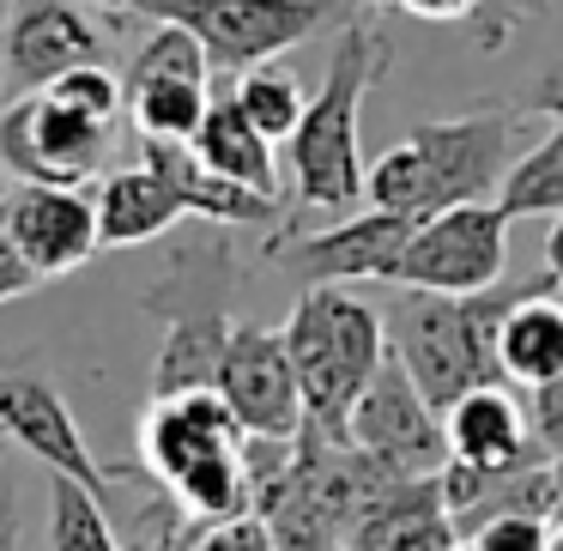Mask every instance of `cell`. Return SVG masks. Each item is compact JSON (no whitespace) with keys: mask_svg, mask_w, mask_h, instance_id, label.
Segmentation results:
<instances>
[{"mask_svg":"<svg viewBox=\"0 0 563 551\" xmlns=\"http://www.w3.org/2000/svg\"><path fill=\"white\" fill-rule=\"evenodd\" d=\"M454 551H461V546H454ZM466 551H473V546H466Z\"/></svg>","mask_w":563,"mask_h":551,"instance_id":"cell-40","label":"cell"},{"mask_svg":"<svg viewBox=\"0 0 563 551\" xmlns=\"http://www.w3.org/2000/svg\"><path fill=\"white\" fill-rule=\"evenodd\" d=\"M0 437L19 442V449H25L31 461H43L49 473L86 478L91 491H103V497L122 485V473H103L98 466V454H91L74 406H67L43 376H31V370H0Z\"/></svg>","mask_w":563,"mask_h":551,"instance_id":"cell-15","label":"cell"},{"mask_svg":"<svg viewBox=\"0 0 563 551\" xmlns=\"http://www.w3.org/2000/svg\"><path fill=\"white\" fill-rule=\"evenodd\" d=\"M37 285H43V273L31 267L25 249H19L13 236H7V224H0V309L19 304V297H31Z\"/></svg>","mask_w":563,"mask_h":551,"instance_id":"cell-30","label":"cell"},{"mask_svg":"<svg viewBox=\"0 0 563 551\" xmlns=\"http://www.w3.org/2000/svg\"><path fill=\"white\" fill-rule=\"evenodd\" d=\"M364 13H400V0H357Z\"/></svg>","mask_w":563,"mask_h":551,"instance_id":"cell-37","label":"cell"},{"mask_svg":"<svg viewBox=\"0 0 563 551\" xmlns=\"http://www.w3.org/2000/svg\"><path fill=\"white\" fill-rule=\"evenodd\" d=\"M357 0H140L152 25H188L207 43L219 74H249L273 55L309 43L321 25L345 19Z\"/></svg>","mask_w":563,"mask_h":551,"instance_id":"cell-7","label":"cell"},{"mask_svg":"<svg viewBox=\"0 0 563 551\" xmlns=\"http://www.w3.org/2000/svg\"><path fill=\"white\" fill-rule=\"evenodd\" d=\"M91 62H103V37L74 0H19L0 19V86H7V98L43 91Z\"/></svg>","mask_w":563,"mask_h":551,"instance_id":"cell-13","label":"cell"},{"mask_svg":"<svg viewBox=\"0 0 563 551\" xmlns=\"http://www.w3.org/2000/svg\"><path fill=\"white\" fill-rule=\"evenodd\" d=\"M345 437H352L364 454H376L382 466H394V473H442V466H449V430H442V412L412 382V370L400 364V352L382 357V370L369 376V388L357 394Z\"/></svg>","mask_w":563,"mask_h":551,"instance_id":"cell-10","label":"cell"},{"mask_svg":"<svg viewBox=\"0 0 563 551\" xmlns=\"http://www.w3.org/2000/svg\"><path fill=\"white\" fill-rule=\"evenodd\" d=\"M388 67H394V43L369 19H340L321 91L309 98L297 134L285 140V170H291L303 212H345L369 188L364 152H357V115H364V91Z\"/></svg>","mask_w":563,"mask_h":551,"instance_id":"cell-2","label":"cell"},{"mask_svg":"<svg viewBox=\"0 0 563 551\" xmlns=\"http://www.w3.org/2000/svg\"><path fill=\"white\" fill-rule=\"evenodd\" d=\"M188 146H195L219 176H236V183L261 188V195H279V164H273V140L261 134L255 122H249V110L236 103V91L212 98L207 122L195 128V140H188Z\"/></svg>","mask_w":563,"mask_h":551,"instance_id":"cell-20","label":"cell"},{"mask_svg":"<svg viewBox=\"0 0 563 551\" xmlns=\"http://www.w3.org/2000/svg\"><path fill=\"white\" fill-rule=\"evenodd\" d=\"M236 103H243L249 122H255L267 140H291L297 122H303V110H309V98H303V86H297V74H285V67H273V62H261V67H249V74H236Z\"/></svg>","mask_w":563,"mask_h":551,"instance_id":"cell-23","label":"cell"},{"mask_svg":"<svg viewBox=\"0 0 563 551\" xmlns=\"http://www.w3.org/2000/svg\"><path fill=\"white\" fill-rule=\"evenodd\" d=\"M103 491L74 473H49V551H122L103 515Z\"/></svg>","mask_w":563,"mask_h":551,"instance_id":"cell-22","label":"cell"},{"mask_svg":"<svg viewBox=\"0 0 563 551\" xmlns=\"http://www.w3.org/2000/svg\"><path fill=\"white\" fill-rule=\"evenodd\" d=\"M442 430H449V461L485 466V473H515V466L551 461L533 442V430H527V406L515 400L503 382L466 388L461 400L442 412Z\"/></svg>","mask_w":563,"mask_h":551,"instance_id":"cell-16","label":"cell"},{"mask_svg":"<svg viewBox=\"0 0 563 551\" xmlns=\"http://www.w3.org/2000/svg\"><path fill=\"white\" fill-rule=\"evenodd\" d=\"M140 461L146 478L183 497L200 521H231L255 509L249 491V430L219 388L152 394L140 418Z\"/></svg>","mask_w":563,"mask_h":551,"instance_id":"cell-3","label":"cell"},{"mask_svg":"<svg viewBox=\"0 0 563 551\" xmlns=\"http://www.w3.org/2000/svg\"><path fill=\"white\" fill-rule=\"evenodd\" d=\"M473 551H551V521L545 515H497V521L466 533Z\"/></svg>","mask_w":563,"mask_h":551,"instance_id":"cell-27","label":"cell"},{"mask_svg":"<svg viewBox=\"0 0 563 551\" xmlns=\"http://www.w3.org/2000/svg\"><path fill=\"white\" fill-rule=\"evenodd\" d=\"M219 394L231 400V412L243 418L249 437H273L291 442L309 425V400H303V376L291 364L285 328H261V321H236L231 352L219 364Z\"/></svg>","mask_w":563,"mask_h":551,"instance_id":"cell-12","label":"cell"},{"mask_svg":"<svg viewBox=\"0 0 563 551\" xmlns=\"http://www.w3.org/2000/svg\"><path fill=\"white\" fill-rule=\"evenodd\" d=\"M285 345H291V364L303 376L309 425L328 430V437H345L357 394L369 388L382 357L394 352L388 316L369 309L364 297H352L345 285H303V297L291 304V321H285Z\"/></svg>","mask_w":563,"mask_h":551,"instance_id":"cell-6","label":"cell"},{"mask_svg":"<svg viewBox=\"0 0 563 551\" xmlns=\"http://www.w3.org/2000/svg\"><path fill=\"white\" fill-rule=\"evenodd\" d=\"M0 224L25 249V261L43 279L79 273L103 249L98 231V200L79 183H13L0 200Z\"/></svg>","mask_w":563,"mask_h":551,"instance_id":"cell-14","label":"cell"},{"mask_svg":"<svg viewBox=\"0 0 563 551\" xmlns=\"http://www.w3.org/2000/svg\"><path fill=\"white\" fill-rule=\"evenodd\" d=\"M539 0H478V13H473V31H478V55H503L515 37V25H521L527 13H533Z\"/></svg>","mask_w":563,"mask_h":551,"instance_id":"cell-29","label":"cell"},{"mask_svg":"<svg viewBox=\"0 0 563 551\" xmlns=\"http://www.w3.org/2000/svg\"><path fill=\"white\" fill-rule=\"evenodd\" d=\"M212 521H200L195 509H188L183 497H170V491H152L146 503H140L134 527H128V546L122 551H195L200 539H207Z\"/></svg>","mask_w":563,"mask_h":551,"instance_id":"cell-25","label":"cell"},{"mask_svg":"<svg viewBox=\"0 0 563 551\" xmlns=\"http://www.w3.org/2000/svg\"><path fill=\"white\" fill-rule=\"evenodd\" d=\"M503 370L521 388L563 376V291L551 297V273H545V285H521L515 291L509 316H503Z\"/></svg>","mask_w":563,"mask_h":551,"instance_id":"cell-19","label":"cell"},{"mask_svg":"<svg viewBox=\"0 0 563 551\" xmlns=\"http://www.w3.org/2000/svg\"><path fill=\"white\" fill-rule=\"evenodd\" d=\"M0 551H19V491L0 473Z\"/></svg>","mask_w":563,"mask_h":551,"instance_id":"cell-33","label":"cell"},{"mask_svg":"<svg viewBox=\"0 0 563 551\" xmlns=\"http://www.w3.org/2000/svg\"><path fill=\"white\" fill-rule=\"evenodd\" d=\"M521 110H527V115H545V122H563V62H551L545 74L527 86Z\"/></svg>","mask_w":563,"mask_h":551,"instance_id":"cell-31","label":"cell"},{"mask_svg":"<svg viewBox=\"0 0 563 551\" xmlns=\"http://www.w3.org/2000/svg\"><path fill=\"white\" fill-rule=\"evenodd\" d=\"M140 309L164 321V345L152 364V394L219 388V364L236 333V255L219 231L188 236L170 249V273L152 291H140Z\"/></svg>","mask_w":563,"mask_h":551,"instance_id":"cell-4","label":"cell"},{"mask_svg":"<svg viewBox=\"0 0 563 551\" xmlns=\"http://www.w3.org/2000/svg\"><path fill=\"white\" fill-rule=\"evenodd\" d=\"M551 551H563V515L551 521Z\"/></svg>","mask_w":563,"mask_h":551,"instance_id":"cell-39","label":"cell"},{"mask_svg":"<svg viewBox=\"0 0 563 551\" xmlns=\"http://www.w3.org/2000/svg\"><path fill=\"white\" fill-rule=\"evenodd\" d=\"M98 231H103V249H140V243H158L164 231H176L188 212V200L164 183L152 164H134V170H103L98 188Z\"/></svg>","mask_w":563,"mask_h":551,"instance_id":"cell-18","label":"cell"},{"mask_svg":"<svg viewBox=\"0 0 563 551\" xmlns=\"http://www.w3.org/2000/svg\"><path fill=\"white\" fill-rule=\"evenodd\" d=\"M140 164H152V170L188 200V212L207 219V224H285L279 195H261V188L236 183V176H219L188 140L140 134Z\"/></svg>","mask_w":563,"mask_h":551,"instance_id":"cell-17","label":"cell"},{"mask_svg":"<svg viewBox=\"0 0 563 551\" xmlns=\"http://www.w3.org/2000/svg\"><path fill=\"white\" fill-rule=\"evenodd\" d=\"M400 13L424 19V25H454V19H466V25H473L478 0H400Z\"/></svg>","mask_w":563,"mask_h":551,"instance_id":"cell-32","label":"cell"},{"mask_svg":"<svg viewBox=\"0 0 563 551\" xmlns=\"http://www.w3.org/2000/svg\"><path fill=\"white\" fill-rule=\"evenodd\" d=\"M503 279H509V212L497 200H466V207H442L418 224L388 285L466 297Z\"/></svg>","mask_w":563,"mask_h":551,"instance_id":"cell-8","label":"cell"},{"mask_svg":"<svg viewBox=\"0 0 563 551\" xmlns=\"http://www.w3.org/2000/svg\"><path fill=\"white\" fill-rule=\"evenodd\" d=\"M212 110V91L207 79H188V86H152L128 98V122L140 134H158V140H195V128L207 122Z\"/></svg>","mask_w":563,"mask_h":551,"instance_id":"cell-24","label":"cell"},{"mask_svg":"<svg viewBox=\"0 0 563 551\" xmlns=\"http://www.w3.org/2000/svg\"><path fill=\"white\" fill-rule=\"evenodd\" d=\"M551 485H558V515H563V449L551 454Z\"/></svg>","mask_w":563,"mask_h":551,"instance_id":"cell-36","label":"cell"},{"mask_svg":"<svg viewBox=\"0 0 563 551\" xmlns=\"http://www.w3.org/2000/svg\"><path fill=\"white\" fill-rule=\"evenodd\" d=\"M115 128L55 103L49 91L0 98V158L19 183H86L103 176Z\"/></svg>","mask_w":563,"mask_h":551,"instance_id":"cell-9","label":"cell"},{"mask_svg":"<svg viewBox=\"0 0 563 551\" xmlns=\"http://www.w3.org/2000/svg\"><path fill=\"white\" fill-rule=\"evenodd\" d=\"M418 212L369 207L328 231H273L267 261H285L303 285H357V279H394L406 243L418 231Z\"/></svg>","mask_w":563,"mask_h":551,"instance_id":"cell-11","label":"cell"},{"mask_svg":"<svg viewBox=\"0 0 563 551\" xmlns=\"http://www.w3.org/2000/svg\"><path fill=\"white\" fill-rule=\"evenodd\" d=\"M497 207L509 219H551V212H563V122H551V134L533 140L509 164V176L497 188Z\"/></svg>","mask_w":563,"mask_h":551,"instance_id":"cell-21","label":"cell"},{"mask_svg":"<svg viewBox=\"0 0 563 551\" xmlns=\"http://www.w3.org/2000/svg\"><path fill=\"white\" fill-rule=\"evenodd\" d=\"M521 103L515 110H473L454 122H424L406 140H394L376 164H369V207H394V212H430L442 207H466V200H497L509 164L521 158Z\"/></svg>","mask_w":563,"mask_h":551,"instance_id":"cell-1","label":"cell"},{"mask_svg":"<svg viewBox=\"0 0 563 551\" xmlns=\"http://www.w3.org/2000/svg\"><path fill=\"white\" fill-rule=\"evenodd\" d=\"M86 7H98L103 19H128V13H140V0H86Z\"/></svg>","mask_w":563,"mask_h":551,"instance_id":"cell-35","label":"cell"},{"mask_svg":"<svg viewBox=\"0 0 563 551\" xmlns=\"http://www.w3.org/2000/svg\"><path fill=\"white\" fill-rule=\"evenodd\" d=\"M13 183H19V176L7 170V158H0V200H7V188H13Z\"/></svg>","mask_w":563,"mask_h":551,"instance_id":"cell-38","label":"cell"},{"mask_svg":"<svg viewBox=\"0 0 563 551\" xmlns=\"http://www.w3.org/2000/svg\"><path fill=\"white\" fill-rule=\"evenodd\" d=\"M521 285L503 279L490 291H406L388 309V340L412 382L430 394L437 412H449L466 388L509 382L503 370V316H509Z\"/></svg>","mask_w":563,"mask_h":551,"instance_id":"cell-5","label":"cell"},{"mask_svg":"<svg viewBox=\"0 0 563 551\" xmlns=\"http://www.w3.org/2000/svg\"><path fill=\"white\" fill-rule=\"evenodd\" d=\"M545 267H551V285L563 291V212H551V231H545Z\"/></svg>","mask_w":563,"mask_h":551,"instance_id":"cell-34","label":"cell"},{"mask_svg":"<svg viewBox=\"0 0 563 551\" xmlns=\"http://www.w3.org/2000/svg\"><path fill=\"white\" fill-rule=\"evenodd\" d=\"M521 406H527V430H533V442H539L545 454H558V449H563V376L533 382Z\"/></svg>","mask_w":563,"mask_h":551,"instance_id":"cell-28","label":"cell"},{"mask_svg":"<svg viewBox=\"0 0 563 551\" xmlns=\"http://www.w3.org/2000/svg\"><path fill=\"white\" fill-rule=\"evenodd\" d=\"M55 103H67V110L79 115H98V122H115V115H128V98H122V79L103 74V62L91 67H74V74H62L55 86H43Z\"/></svg>","mask_w":563,"mask_h":551,"instance_id":"cell-26","label":"cell"}]
</instances>
